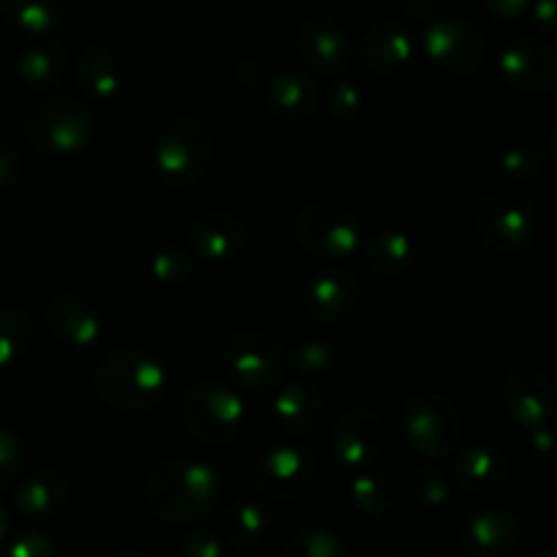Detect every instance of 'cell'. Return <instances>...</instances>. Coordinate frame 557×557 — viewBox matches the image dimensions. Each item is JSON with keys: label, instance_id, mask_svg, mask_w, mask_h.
I'll return each instance as SVG.
<instances>
[{"label": "cell", "instance_id": "obj_47", "mask_svg": "<svg viewBox=\"0 0 557 557\" xmlns=\"http://www.w3.org/2000/svg\"><path fill=\"white\" fill-rule=\"evenodd\" d=\"M20 177V158L9 145H0V188H9Z\"/></svg>", "mask_w": 557, "mask_h": 557}, {"label": "cell", "instance_id": "obj_10", "mask_svg": "<svg viewBox=\"0 0 557 557\" xmlns=\"http://www.w3.org/2000/svg\"><path fill=\"white\" fill-rule=\"evenodd\" d=\"M422 47L433 65L451 76H473L487 65V36L462 14L433 16L424 25Z\"/></svg>", "mask_w": 557, "mask_h": 557}, {"label": "cell", "instance_id": "obj_34", "mask_svg": "<svg viewBox=\"0 0 557 557\" xmlns=\"http://www.w3.org/2000/svg\"><path fill=\"white\" fill-rule=\"evenodd\" d=\"M283 557H348L346 544L326 528H299L283 547Z\"/></svg>", "mask_w": 557, "mask_h": 557}, {"label": "cell", "instance_id": "obj_29", "mask_svg": "<svg viewBox=\"0 0 557 557\" xmlns=\"http://www.w3.org/2000/svg\"><path fill=\"white\" fill-rule=\"evenodd\" d=\"M0 14L25 36H49L65 16V0H0Z\"/></svg>", "mask_w": 557, "mask_h": 557}, {"label": "cell", "instance_id": "obj_18", "mask_svg": "<svg viewBox=\"0 0 557 557\" xmlns=\"http://www.w3.org/2000/svg\"><path fill=\"white\" fill-rule=\"evenodd\" d=\"M44 324L58 343L69 348H90L103 335V315L82 294H54L44 308Z\"/></svg>", "mask_w": 557, "mask_h": 557}, {"label": "cell", "instance_id": "obj_15", "mask_svg": "<svg viewBox=\"0 0 557 557\" xmlns=\"http://www.w3.org/2000/svg\"><path fill=\"white\" fill-rule=\"evenodd\" d=\"M297 54L305 65L324 76L346 74L354 60V41L332 16H308L297 27Z\"/></svg>", "mask_w": 557, "mask_h": 557}, {"label": "cell", "instance_id": "obj_27", "mask_svg": "<svg viewBox=\"0 0 557 557\" xmlns=\"http://www.w3.org/2000/svg\"><path fill=\"white\" fill-rule=\"evenodd\" d=\"M69 69V52L58 41H33L16 58L14 71L20 82L33 90H49L58 85Z\"/></svg>", "mask_w": 557, "mask_h": 557}, {"label": "cell", "instance_id": "obj_13", "mask_svg": "<svg viewBox=\"0 0 557 557\" xmlns=\"http://www.w3.org/2000/svg\"><path fill=\"white\" fill-rule=\"evenodd\" d=\"M500 76L520 96H544L557 82V52L547 38L517 36L500 52Z\"/></svg>", "mask_w": 557, "mask_h": 557}, {"label": "cell", "instance_id": "obj_8", "mask_svg": "<svg viewBox=\"0 0 557 557\" xmlns=\"http://www.w3.org/2000/svg\"><path fill=\"white\" fill-rule=\"evenodd\" d=\"M539 226V205L528 190L504 185L479 201L476 232L487 248L498 253H520L533 243Z\"/></svg>", "mask_w": 557, "mask_h": 557}, {"label": "cell", "instance_id": "obj_46", "mask_svg": "<svg viewBox=\"0 0 557 557\" xmlns=\"http://www.w3.org/2000/svg\"><path fill=\"white\" fill-rule=\"evenodd\" d=\"M400 9L408 20L430 22L438 14V0H400Z\"/></svg>", "mask_w": 557, "mask_h": 557}, {"label": "cell", "instance_id": "obj_50", "mask_svg": "<svg viewBox=\"0 0 557 557\" xmlns=\"http://www.w3.org/2000/svg\"><path fill=\"white\" fill-rule=\"evenodd\" d=\"M109 557H150V555L141 553V549L136 547H125V549H117V553H112Z\"/></svg>", "mask_w": 557, "mask_h": 557}, {"label": "cell", "instance_id": "obj_33", "mask_svg": "<svg viewBox=\"0 0 557 557\" xmlns=\"http://www.w3.org/2000/svg\"><path fill=\"white\" fill-rule=\"evenodd\" d=\"M408 493L424 509H441L451 500V476L435 462L419 466L408 479Z\"/></svg>", "mask_w": 557, "mask_h": 557}, {"label": "cell", "instance_id": "obj_1", "mask_svg": "<svg viewBox=\"0 0 557 557\" xmlns=\"http://www.w3.org/2000/svg\"><path fill=\"white\" fill-rule=\"evenodd\" d=\"M221 476L210 462L188 455L161 457L147 471L141 504L156 520L169 525H196L218 509Z\"/></svg>", "mask_w": 557, "mask_h": 557}, {"label": "cell", "instance_id": "obj_2", "mask_svg": "<svg viewBox=\"0 0 557 557\" xmlns=\"http://www.w3.org/2000/svg\"><path fill=\"white\" fill-rule=\"evenodd\" d=\"M92 389L112 411L152 413L169 395V370L161 357L139 346L112 348L92 373Z\"/></svg>", "mask_w": 557, "mask_h": 557}, {"label": "cell", "instance_id": "obj_20", "mask_svg": "<svg viewBox=\"0 0 557 557\" xmlns=\"http://www.w3.org/2000/svg\"><path fill=\"white\" fill-rule=\"evenodd\" d=\"M455 460H451V482L462 490V493L487 495L500 493L509 484L511 466L509 457L498 449V446L473 444L466 449H457Z\"/></svg>", "mask_w": 557, "mask_h": 557}, {"label": "cell", "instance_id": "obj_26", "mask_svg": "<svg viewBox=\"0 0 557 557\" xmlns=\"http://www.w3.org/2000/svg\"><path fill=\"white\" fill-rule=\"evenodd\" d=\"M226 544L237 553H253L267 542L272 528V517L267 506L253 495H239L226 511Z\"/></svg>", "mask_w": 557, "mask_h": 557}, {"label": "cell", "instance_id": "obj_25", "mask_svg": "<svg viewBox=\"0 0 557 557\" xmlns=\"http://www.w3.org/2000/svg\"><path fill=\"white\" fill-rule=\"evenodd\" d=\"M74 85L87 101H114L123 90V69L109 49L87 44L74 58Z\"/></svg>", "mask_w": 557, "mask_h": 557}, {"label": "cell", "instance_id": "obj_4", "mask_svg": "<svg viewBox=\"0 0 557 557\" xmlns=\"http://www.w3.org/2000/svg\"><path fill=\"white\" fill-rule=\"evenodd\" d=\"M183 422L190 438H196L199 444H232L245 422V403L237 386L196 373L183 397Z\"/></svg>", "mask_w": 557, "mask_h": 557}, {"label": "cell", "instance_id": "obj_51", "mask_svg": "<svg viewBox=\"0 0 557 557\" xmlns=\"http://www.w3.org/2000/svg\"><path fill=\"white\" fill-rule=\"evenodd\" d=\"M528 557H555L553 549H536V553H531Z\"/></svg>", "mask_w": 557, "mask_h": 557}, {"label": "cell", "instance_id": "obj_11", "mask_svg": "<svg viewBox=\"0 0 557 557\" xmlns=\"http://www.w3.org/2000/svg\"><path fill=\"white\" fill-rule=\"evenodd\" d=\"M321 462L310 446L288 441V444L270 446L256 460L253 484L264 498L275 504H292L308 495L319 482Z\"/></svg>", "mask_w": 557, "mask_h": 557}, {"label": "cell", "instance_id": "obj_9", "mask_svg": "<svg viewBox=\"0 0 557 557\" xmlns=\"http://www.w3.org/2000/svg\"><path fill=\"white\" fill-rule=\"evenodd\" d=\"M221 362L237 389L270 395L286 381V348L267 332L243 330L221 348Z\"/></svg>", "mask_w": 557, "mask_h": 557}, {"label": "cell", "instance_id": "obj_35", "mask_svg": "<svg viewBox=\"0 0 557 557\" xmlns=\"http://www.w3.org/2000/svg\"><path fill=\"white\" fill-rule=\"evenodd\" d=\"M150 275L163 286H185L194 277V253L183 245H166L150 256Z\"/></svg>", "mask_w": 557, "mask_h": 557}, {"label": "cell", "instance_id": "obj_19", "mask_svg": "<svg viewBox=\"0 0 557 557\" xmlns=\"http://www.w3.org/2000/svg\"><path fill=\"white\" fill-rule=\"evenodd\" d=\"M520 536L522 525L511 511L482 509L462 522L457 544L466 557H509Z\"/></svg>", "mask_w": 557, "mask_h": 557}, {"label": "cell", "instance_id": "obj_3", "mask_svg": "<svg viewBox=\"0 0 557 557\" xmlns=\"http://www.w3.org/2000/svg\"><path fill=\"white\" fill-rule=\"evenodd\" d=\"M25 139L49 156H74L90 147L98 134V117L74 96H49L25 114Z\"/></svg>", "mask_w": 557, "mask_h": 557}, {"label": "cell", "instance_id": "obj_48", "mask_svg": "<svg viewBox=\"0 0 557 557\" xmlns=\"http://www.w3.org/2000/svg\"><path fill=\"white\" fill-rule=\"evenodd\" d=\"M386 557H444V555L428 542H403L397 544V547Z\"/></svg>", "mask_w": 557, "mask_h": 557}, {"label": "cell", "instance_id": "obj_28", "mask_svg": "<svg viewBox=\"0 0 557 557\" xmlns=\"http://www.w3.org/2000/svg\"><path fill=\"white\" fill-rule=\"evenodd\" d=\"M364 261L379 277H400L413 261V243L406 232L397 228H381V232L362 237Z\"/></svg>", "mask_w": 557, "mask_h": 557}, {"label": "cell", "instance_id": "obj_31", "mask_svg": "<svg viewBox=\"0 0 557 557\" xmlns=\"http://www.w3.org/2000/svg\"><path fill=\"white\" fill-rule=\"evenodd\" d=\"M33 343V321L16 305H0V370L11 368Z\"/></svg>", "mask_w": 557, "mask_h": 557}, {"label": "cell", "instance_id": "obj_49", "mask_svg": "<svg viewBox=\"0 0 557 557\" xmlns=\"http://www.w3.org/2000/svg\"><path fill=\"white\" fill-rule=\"evenodd\" d=\"M11 522H14V517H11L9 504H5V500L0 498V544H3L5 539L11 536Z\"/></svg>", "mask_w": 557, "mask_h": 557}, {"label": "cell", "instance_id": "obj_36", "mask_svg": "<svg viewBox=\"0 0 557 557\" xmlns=\"http://www.w3.org/2000/svg\"><path fill=\"white\" fill-rule=\"evenodd\" d=\"M549 158L544 156V150L539 145H528V141H520V145L506 147L504 156H500V169L509 180H517V183H528V180H536L539 174L544 172Z\"/></svg>", "mask_w": 557, "mask_h": 557}, {"label": "cell", "instance_id": "obj_45", "mask_svg": "<svg viewBox=\"0 0 557 557\" xmlns=\"http://www.w3.org/2000/svg\"><path fill=\"white\" fill-rule=\"evenodd\" d=\"M528 446L536 457H549L555 449V433L549 424H539V428L528 430Z\"/></svg>", "mask_w": 557, "mask_h": 557}, {"label": "cell", "instance_id": "obj_24", "mask_svg": "<svg viewBox=\"0 0 557 557\" xmlns=\"http://www.w3.org/2000/svg\"><path fill=\"white\" fill-rule=\"evenodd\" d=\"M261 90H264L267 109L286 123H302L321 103L319 82L305 71H281L270 76Z\"/></svg>", "mask_w": 557, "mask_h": 557}, {"label": "cell", "instance_id": "obj_17", "mask_svg": "<svg viewBox=\"0 0 557 557\" xmlns=\"http://www.w3.org/2000/svg\"><path fill=\"white\" fill-rule=\"evenodd\" d=\"M190 253L205 261H234L248 245V226L243 218L232 210H205L190 221L188 226Z\"/></svg>", "mask_w": 557, "mask_h": 557}, {"label": "cell", "instance_id": "obj_38", "mask_svg": "<svg viewBox=\"0 0 557 557\" xmlns=\"http://www.w3.org/2000/svg\"><path fill=\"white\" fill-rule=\"evenodd\" d=\"M25 462H27L25 441L20 438V433H16L14 428L0 422V490L14 487L16 479L25 473Z\"/></svg>", "mask_w": 557, "mask_h": 557}, {"label": "cell", "instance_id": "obj_43", "mask_svg": "<svg viewBox=\"0 0 557 557\" xmlns=\"http://www.w3.org/2000/svg\"><path fill=\"white\" fill-rule=\"evenodd\" d=\"M237 79L248 90H261L267 85V79H270V74H267V65L261 60H243L237 69Z\"/></svg>", "mask_w": 557, "mask_h": 557}, {"label": "cell", "instance_id": "obj_12", "mask_svg": "<svg viewBox=\"0 0 557 557\" xmlns=\"http://www.w3.org/2000/svg\"><path fill=\"white\" fill-rule=\"evenodd\" d=\"M386 444V424L370 406H351L341 413L332 430V457L348 473L368 471Z\"/></svg>", "mask_w": 557, "mask_h": 557}, {"label": "cell", "instance_id": "obj_14", "mask_svg": "<svg viewBox=\"0 0 557 557\" xmlns=\"http://www.w3.org/2000/svg\"><path fill=\"white\" fill-rule=\"evenodd\" d=\"M362 299L359 277L346 267H324L313 272L302 288V308L315 324H341L357 310Z\"/></svg>", "mask_w": 557, "mask_h": 557}, {"label": "cell", "instance_id": "obj_37", "mask_svg": "<svg viewBox=\"0 0 557 557\" xmlns=\"http://www.w3.org/2000/svg\"><path fill=\"white\" fill-rule=\"evenodd\" d=\"M500 277H504V283L511 288V292L531 294L544 286L547 270H544V261L539 259V256L520 253V256H511V259L506 261L504 270H500Z\"/></svg>", "mask_w": 557, "mask_h": 557}, {"label": "cell", "instance_id": "obj_16", "mask_svg": "<svg viewBox=\"0 0 557 557\" xmlns=\"http://www.w3.org/2000/svg\"><path fill=\"white\" fill-rule=\"evenodd\" d=\"M500 400H504L509 417L525 430L549 424L555 408L553 381L533 364H517V368L506 370L504 384H500Z\"/></svg>", "mask_w": 557, "mask_h": 557}, {"label": "cell", "instance_id": "obj_7", "mask_svg": "<svg viewBox=\"0 0 557 557\" xmlns=\"http://www.w3.org/2000/svg\"><path fill=\"white\" fill-rule=\"evenodd\" d=\"M362 221L335 199L308 201L294 218V243L315 259H348L362 245Z\"/></svg>", "mask_w": 557, "mask_h": 557}, {"label": "cell", "instance_id": "obj_39", "mask_svg": "<svg viewBox=\"0 0 557 557\" xmlns=\"http://www.w3.org/2000/svg\"><path fill=\"white\" fill-rule=\"evenodd\" d=\"M326 109L335 120L341 123H351L362 114L364 109V90L348 76H335L330 87V96H326Z\"/></svg>", "mask_w": 557, "mask_h": 557}, {"label": "cell", "instance_id": "obj_6", "mask_svg": "<svg viewBox=\"0 0 557 557\" xmlns=\"http://www.w3.org/2000/svg\"><path fill=\"white\" fill-rule=\"evenodd\" d=\"M215 152V136L194 114H174L156 139V169L172 188H188L207 174Z\"/></svg>", "mask_w": 557, "mask_h": 557}, {"label": "cell", "instance_id": "obj_32", "mask_svg": "<svg viewBox=\"0 0 557 557\" xmlns=\"http://www.w3.org/2000/svg\"><path fill=\"white\" fill-rule=\"evenodd\" d=\"M337 362V351L332 348L330 341L324 337H302L286 348V364L297 373L308 375V379H321V375L332 373Z\"/></svg>", "mask_w": 557, "mask_h": 557}, {"label": "cell", "instance_id": "obj_5", "mask_svg": "<svg viewBox=\"0 0 557 557\" xmlns=\"http://www.w3.org/2000/svg\"><path fill=\"white\" fill-rule=\"evenodd\" d=\"M403 435L419 457L446 460L455 455L466 435L460 408L455 400L433 389H419L403 403Z\"/></svg>", "mask_w": 557, "mask_h": 557}, {"label": "cell", "instance_id": "obj_21", "mask_svg": "<svg viewBox=\"0 0 557 557\" xmlns=\"http://www.w3.org/2000/svg\"><path fill=\"white\" fill-rule=\"evenodd\" d=\"M71 482L65 473L54 468H38L33 473H22L14 482V511L25 520H54L71 504Z\"/></svg>", "mask_w": 557, "mask_h": 557}, {"label": "cell", "instance_id": "obj_41", "mask_svg": "<svg viewBox=\"0 0 557 557\" xmlns=\"http://www.w3.org/2000/svg\"><path fill=\"white\" fill-rule=\"evenodd\" d=\"M180 557H226V544L210 528H190L180 544Z\"/></svg>", "mask_w": 557, "mask_h": 557}, {"label": "cell", "instance_id": "obj_42", "mask_svg": "<svg viewBox=\"0 0 557 557\" xmlns=\"http://www.w3.org/2000/svg\"><path fill=\"white\" fill-rule=\"evenodd\" d=\"M533 0H484V9L500 22L520 20L528 9H531Z\"/></svg>", "mask_w": 557, "mask_h": 557}, {"label": "cell", "instance_id": "obj_30", "mask_svg": "<svg viewBox=\"0 0 557 557\" xmlns=\"http://www.w3.org/2000/svg\"><path fill=\"white\" fill-rule=\"evenodd\" d=\"M348 498H351L354 509L362 511L370 520H384L395 509V487H392V482L370 471L351 473Z\"/></svg>", "mask_w": 557, "mask_h": 557}, {"label": "cell", "instance_id": "obj_40", "mask_svg": "<svg viewBox=\"0 0 557 557\" xmlns=\"http://www.w3.org/2000/svg\"><path fill=\"white\" fill-rule=\"evenodd\" d=\"M0 557H54V544L47 533L25 531L0 544Z\"/></svg>", "mask_w": 557, "mask_h": 557}, {"label": "cell", "instance_id": "obj_22", "mask_svg": "<svg viewBox=\"0 0 557 557\" xmlns=\"http://www.w3.org/2000/svg\"><path fill=\"white\" fill-rule=\"evenodd\" d=\"M324 395L305 381L281 384L272 397V422L288 438H308L321 428Z\"/></svg>", "mask_w": 557, "mask_h": 557}, {"label": "cell", "instance_id": "obj_23", "mask_svg": "<svg viewBox=\"0 0 557 557\" xmlns=\"http://www.w3.org/2000/svg\"><path fill=\"white\" fill-rule=\"evenodd\" d=\"M413 58L411 27L400 20H381L359 41V60L373 74H395Z\"/></svg>", "mask_w": 557, "mask_h": 557}, {"label": "cell", "instance_id": "obj_44", "mask_svg": "<svg viewBox=\"0 0 557 557\" xmlns=\"http://www.w3.org/2000/svg\"><path fill=\"white\" fill-rule=\"evenodd\" d=\"M533 14V22H536L539 30L544 33V38H549L555 33V25H557V3L555 0H533L531 9H528Z\"/></svg>", "mask_w": 557, "mask_h": 557}]
</instances>
